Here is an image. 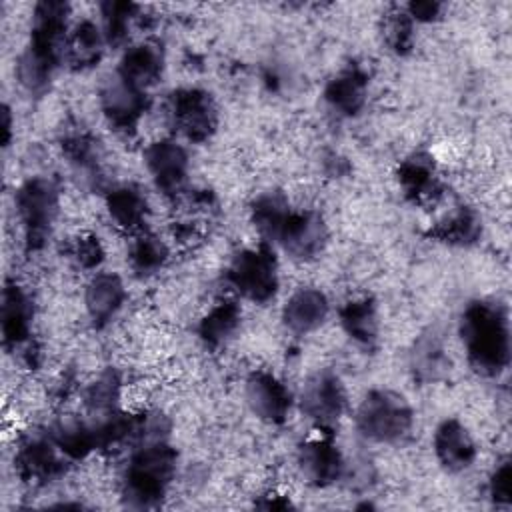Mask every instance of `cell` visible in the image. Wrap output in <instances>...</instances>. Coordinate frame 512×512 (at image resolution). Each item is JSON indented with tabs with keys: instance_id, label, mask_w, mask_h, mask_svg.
Segmentation results:
<instances>
[{
	"instance_id": "cell-24",
	"label": "cell",
	"mask_w": 512,
	"mask_h": 512,
	"mask_svg": "<svg viewBox=\"0 0 512 512\" xmlns=\"http://www.w3.org/2000/svg\"><path fill=\"white\" fill-rule=\"evenodd\" d=\"M398 182L404 194L416 202L434 200L442 192L436 166L428 154L416 152L408 156L398 168Z\"/></svg>"
},
{
	"instance_id": "cell-8",
	"label": "cell",
	"mask_w": 512,
	"mask_h": 512,
	"mask_svg": "<svg viewBox=\"0 0 512 512\" xmlns=\"http://www.w3.org/2000/svg\"><path fill=\"white\" fill-rule=\"evenodd\" d=\"M348 396L338 374L332 370L314 372L298 396L300 412L320 430H330L346 410Z\"/></svg>"
},
{
	"instance_id": "cell-7",
	"label": "cell",
	"mask_w": 512,
	"mask_h": 512,
	"mask_svg": "<svg viewBox=\"0 0 512 512\" xmlns=\"http://www.w3.org/2000/svg\"><path fill=\"white\" fill-rule=\"evenodd\" d=\"M168 118L188 142H206L218 126V110L212 96L200 88H180L168 98Z\"/></svg>"
},
{
	"instance_id": "cell-6",
	"label": "cell",
	"mask_w": 512,
	"mask_h": 512,
	"mask_svg": "<svg viewBox=\"0 0 512 512\" xmlns=\"http://www.w3.org/2000/svg\"><path fill=\"white\" fill-rule=\"evenodd\" d=\"M226 282L248 302H270L276 296L280 284L278 260L272 246L260 242L258 246L240 250L226 270Z\"/></svg>"
},
{
	"instance_id": "cell-4",
	"label": "cell",
	"mask_w": 512,
	"mask_h": 512,
	"mask_svg": "<svg viewBox=\"0 0 512 512\" xmlns=\"http://www.w3.org/2000/svg\"><path fill=\"white\" fill-rule=\"evenodd\" d=\"M354 424L358 434L370 442L398 444L414 428V410L402 394L374 388L360 400Z\"/></svg>"
},
{
	"instance_id": "cell-19",
	"label": "cell",
	"mask_w": 512,
	"mask_h": 512,
	"mask_svg": "<svg viewBox=\"0 0 512 512\" xmlns=\"http://www.w3.org/2000/svg\"><path fill=\"white\" fill-rule=\"evenodd\" d=\"M368 96V74L358 66L350 64L340 70L324 88V100L338 116L352 118L360 114Z\"/></svg>"
},
{
	"instance_id": "cell-1",
	"label": "cell",
	"mask_w": 512,
	"mask_h": 512,
	"mask_svg": "<svg viewBox=\"0 0 512 512\" xmlns=\"http://www.w3.org/2000/svg\"><path fill=\"white\" fill-rule=\"evenodd\" d=\"M70 6L58 0H42L32 12V30L26 50L16 62V76L32 96H42L66 58Z\"/></svg>"
},
{
	"instance_id": "cell-3",
	"label": "cell",
	"mask_w": 512,
	"mask_h": 512,
	"mask_svg": "<svg viewBox=\"0 0 512 512\" xmlns=\"http://www.w3.org/2000/svg\"><path fill=\"white\" fill-rule=\"evenodd\" d=\"M178 454L166 440L134 446L122 472V500L128 508L148 510L162 504L174 482Z\"/></svg>"
},
{
	"instance_id": "cell-20",
	"label": "cell",
	"mask_w": 512,
	"mask_h": 512,
	"mask_svg": "<svg viewBox=\"0 0 512 512\" xmlns=\"http://www.w3.org/2000/svg\"><path fill=\"white\" fill-rule=\"evenodd\" d=\"M52 442L68 460H82L88 454L100 450L98 424L90 418L66 416L56 420L48 430Z\"/></svg>"
},
{
	"instance_id": "cell-28",
	"label": "cell",
	"mask_w": 512,
	"mask_h": 512,
	"mask_svg": "<svg viewBox=\"0 0 512 512\" xmlns=\"http://www.w3.org/2000/svg\"><path fill=\"white\" fill-rule=\"evenodd\" d=\"M290 212L292 206L282 192H264L252 202L250 216L258 234L262 236V242L276 244L278 234Z\"/></svg>"
},
{
	"instance_id": "cell-16",
	"label": "cell",
	"mask_w": 512,
	"mask_h": 512,
	"mask_svg": "<svg viewBox=\"0 0 512 512\" xmlns=\"http://www.w3.org/2000/svg\"><path fill=\"white\" fill-rule=\"evenodd\" d=\"M124 300V282L114 272H96L86 284L84 306L94 328L108 326L124 306Z\"/></svg>"
},
{
	"instance_id": "cell-5",
	"label": "cell",
	"mask_w": 512,
	"mask_h": 512,
	"mask_svg": "<svg viewBox=\"0 0 512 512\" xmlns=\"http://www.w3.org/2000/svg\"><path fill=\"white\" fill-rule=\"evenodd\" d=\"M14 204L26 248L30 252L40 250L50 238L60 210L58 182L50 176H32L18 186Z\"/></svg>"
},
{
	"instance_id": "cell-34",
	"label": "cell",
	"mask_w": 512,
	"mask_h": 512,
	"mask_svg": "<svg viewBox=\"0 0 512 512\" xmlns=\"http://www.w3.org/2000/svg\"><path fill=\"white\" fill-rule=\"evenodd\" d=\"M386 40L390 48L404 54L412 48V20L406 12H396L386 22Z\"/></svg>"
},
{
	"instance_id": "cell-10",
	"label": "cell",
	"mask_w": 512,
	"mask_h": 512,
	"mask_svg": "<svg viewBox=\"0 0 512 512\" xmlns=\"http://www.w3.org/2000/svg\"><path fill=\"white\" fill-rule=\"evenodd\" d=\"M296 460L302 476L318 488L332 486L346 474L344 454L334 442L330 430H322L320 434L304 440L298 446Z\"/></svg>"
},
{
	"instance_id": "cell-36",
	"label": "cell",
	"mask_w": 512,
	"mask_h": 512,
	"mask_svg": "<svg viewBox=\"0 0 512 512\" xmlns=\"http://www.w3.org/2000/svg\"><path fill=\"white\" fill-rule=\"evenodd\" d=\"M74 256H76V262L86 268V270H92L96 266H100L102 258H104V250L98 242V238L94 236H84L76 242V248H74Z\"/></svg>"
},
{
	"instance_id": "cell-37",
	"label": "cell",
	"mask_w": 512,
	"mask_h": 512,
	"mask_svg": "<svg viewBox=\"0 0 512 512\" xmlns=\"http://www.w3.org/2000/svg\"><path fill=\"white\" fill-rule=\"evenodd\" d=\"M404 12L410 16V20L432 22L440 16L442 4H438V2H410Z\"/></svg>"
},
{
	"instance_id": "cell-13",
	"label": "cell",
	"mask_w": 512,
	"mask_h": 512,
	"mask_svg": "<svg viewBox=\"0 0 512 512\" xmlns=\"http://www.w3.org/2000/svg\"><path fill=\"white\" fill-rule=\"evenodd\" d=\"M64 458L48 432H32L18 444L16 468L24 480L44 484L64 472Z\"/></svg>"
},
{
	"instance_id": "cell-22",
	"label": "cell",
	"mask_w": 512,
	"mask_h": 512,
	"mask_svg": "<svg viewBox=\"0 0 512 512\" xmlns=\"http://www.w3.org/2000/svg\"><path fill=\"white\" fill-rule=\"evenodd\" d=\"M410 370L422 384H434L442 380L450 370V358L444 346V338L436 328L422 332L410 350Z\"/></svg>"
},
{
	"instance_id": "cell-31",
	"label": "cell",
	"mask_w": 512,
	"mask_h": 512,
	"mask_svg": "<svg viewBox=\"0 0 512 512\" xmlns=\"http://www.w3.org/2000/svg\"><path fill=\"white\" fill-rule=\"evenodd\" d=\"M64 154L78 174H82L92 186H98L100 172V148L88 134H72L64 140Z\"/></svg>"
},
{
	"instance_id": "cell-11",
	"label": "cell",
	"mask_w": 512,
	"mask_h": 512,
	"mask_svg": "<svg viewBox=\"0 0 512 512\" xmlns=\"http://www.w3.org/2000/svg\"><path fill=\"white\" fill-rule=\"evenodd\" d=\"M144 164L154 180V186L166 198H176L184 192L190 162L188 152L180 142L172 138H160L148 144L144 150Z\"/></svg>"
},
{
	"instance_id": "cell-35",
	"label": "cell",
	"mask_w": 512,
	"mask_h": 512,
	"mask_svg": "<svg viewBox=\"0 0 512 512\" xmlns=\"http://www.w3.org/2000/svg\"><path fill=\"white\" fill-rule=\"evenodd\" d=\"M510 482H512V466L510 460L504 458L490 474L488 494L494 504H510Z\"/></svg>"
},
{
	"instance_id": "cell-30",
	"label": "cell",
	"mask_w": 512,
	"mask_h": 512,
	"mask_svg": "<svg viewBox=\"0 0 512 512\" xmlns=\"http://www.w3.org/2000/svg\"><path fill=\"white\" fill-rule=\"evenodd\" d=\"M122 398V378L116 370H104L84 392V406L90 416H104L118 410Z\"/></svg>"
},
{
	"instance_id": "cell-2",
	"label": "cell",
	"mask_w": 512,
	"mask_h": 512,
	"mask_svg": "<svg viewBox=\"0 0 512 512\" xmlns=\"http://www.w3.org/2000/svg\"><path fill=\"white\" fill-rule=\"evenodd\" d=\"M460 338L468 364L482 376H500L510 364V322L500 302L474 300L460 316Z\"/></svg>"
},
{
	"instance_id": "cell-32",
	"label": "cell",
	"mask_w": 512,
	"mask_h": 512,
	"mask_svg": "<svg viewBox=\"0 0 512 512\" xmlns=\"http://www.w3.org/2000/svg\"><path fill=\"white\" fill-rule=\"evenodd\" d=\"M480 234H482V220L468 206H460L452 216H448V220H444L432 230V236L456 246L474 244L480 238Z\"/></svg>"
},
{
	"instance_id": "cell-21",
	"label": "cell",
	"mask_w": 512,
	"mask_h": 512,
	"mask_svg": "<svg viewBox=\"0 0 512 512\" xmlns=\"http://www.w3.org/2000/svg\"><path fill=\"white\" fill-rule=\"evenodd\" d=\"M106 210L116 228L134 236L146 232L150 208L144 192L136 184H122L110 188L106 192Z\"/></svg>"
},
{
	"instance_id": "cell-38",
	"label": "cell",
	"mask_w": 512,
	"mask_h": 512,
	"mask_svg": "<svg viewBox=\"0 0 512 512\" xmlns=\"http://www.w3.org/2000/svg\"><path fill=\"white\" fill-rule=\"evenodd\" d=\"M10 138H12V118H10V108L4 106L2 108V142H4V146L10 144Z\"/></svg>"
},
{
	"instance_id": "cell-18",
	"label": "cell",
	"mask_w": 512,
	"mask_h": 512,
	"mask_svg": "<svg viewBox=\"0 0 512 512\" xmlns=\"http://www.w3.org/2000/svg\"><path fill=\"white\" fill-rule=\"evenodd\" d=\"M330 314L328 296L314 286L292 292L282 308V322L294 334H310L318 330Z\"/></svg>"
},
{
	"instance_id": "cell-26",
	"label": "cell",
	"mask_w": 512,
	"mask_h": 512,
	"mask_svg": "<svg viewBox=\"0 0 512 512\" xmlns=\"http://www.w3.org/2000/svg\"><path fill=\"white\" fill-rule=\"evenodd\" d=\"M106 40L102 28L92 20H82L74 26L66 42V60L76 70L92 68L100 62Z\"/></svg>"
},
{
	"instance_id": "cell-15",
	"label": "cell",
	"mask_w": 512,
	"mask_h": 512,
	"mask_svg": "<svg viewBox=\"0 0 512 512\" xmlns=\"http://www.w3.org/2000/svg\"><path fill=\"white\" fill-rule=\"evenodd\" d=\"M32 318L34 304L30 294L16 280H8L2 288L0 304V330L6 348H18L28 340Z\"/></svg>"
},
{
	"instance_id": "cell-27",
	"label": "cell",
	"mask_w": 512,
	"mask_h": 512,
	"mask_svg": "<svg viewBox=\"0 0 512 512\" xmlns=\"http://www.w3.org/2000/svg\"><path fill=\"white\" fill-rule=\"evenodd\" d=\"M240 320L242 312L234 300L218 302L198 322V338L204 342L206 348L216 350L234 336V332L240 326Z\"/></svg>"
},
{
	"instance_id": "cell-17",
	"label": "cell",
	"mask_w": 512,
	"mask_h": 512,
	"mask_svg": "<svg viewBox=\"0 0 512 512\" xmlns=\"http://www.w3.org/2000/svg\"><path fill=\"white\" fill-rule=\"evenodd\" d=\"M436 460L448 472H462L476 460V444L466 426L456 418L442 420L432 438Z\"/></svg>"
},
{
	"instance_id": "cell-33",
	"label": "cell",
	"mask_w": 512,
	"mask_h": 512,
	"mask_svg": "<svg viewBox=\"0 0 512 512\" xmlns=\"http://www.w3.org/2000/svg\"><path fill=\"white\" fill-rule=\"evenodd\" d=\"M138 6L132 2H118L108 0L100 4V16H102V34L106 40V46L118 48L128 42L130 24L136 18Z\"/></svg>"
},
{
	"instance_id": "cell-23",
	"label": "cell",
	"mask_w": 512,
	"mask_h": 512,
	"mask_svg": "<svg viewBox=\"0 0 512 512\" xmlns=\"http://www.w3.org/2000/svg\"><path fill=\"white\" fill-rule=\"evenodd\" d=\"M162 70H164L162 50L150 42L128 46L116 68V72L124 80L132 82L142 90H148L150 86H154L160 80Z\"/></svg>"
},
{
	"instance_id": "cell-9",
	"label": "cell",
	"mask_w": 512,
	"mask_h": 512,
	"mask_svg": "<svg viewBox=\"0 0 512 512\" xmlns=\"http://www.w3.org/2000/svg\"><path fill=\"white\" fill-rule=\"evenodd\" d=\"M100 108L116 132L130 134L148 110V90L134 86L114 72L100 88Z\"/></svg>"
},
{
	"instance_id": "cell-29",
	"label": "cell",
	"mask_w": 512,
	"mask_h": 512,
	"mask_svg": "<svg viewBox=\"0 0 512 512\" xmlns=\"http://www.w3.org/2000/svg\"><path fill=\"white\" fill-rule=\"evenodd\" d=\"M168 254L170 252L164 240L146 230L134 236V242L128 250V262L138 276H152L164 268Z\"/></svg>"
},
{
	"instance_id": "cell-25",
	"label": "cell",
	"mask_w": 512,
	"mask_h": 512,
	"mask_svg": "<svg viewBox=\"0 0 512 512\" xmlns=\"http://www.w3.org/2000/svg\"><path fill=\"white\" fill-rule=\"evenodd\" d=\"M342 330L358 346L370 350L378 342V312L376 304L368 298L350 300L340 308Z\"/></svg>"
},
{
	"instance_id": "cell-14",
	"label": "cell",
	"mask_w": 512,
	"mask_h": 512,
	"mask_svg": "<svg viewBox=\"0 0 512 512\" xmlns=\"http://www.w3.org/2000/svg\"><path fill=\"white\" fill-rule=\"evenodd\" d=\"M246 402L260 420L268 424H284L290 408L292 394L286 384L272 372L256 370L246 380Z\"/></svg>"
},
{
	"instance_id": "cell-12",
	"label": "cell",
	"mask_w": 512,
	"mask_h": 512,
	"mask_svg": "<svg viewBox=\"0 0 512 512\" xmlns=\"http://www.w3.org/2000/svg\"><path fill=\"white\" fill-rule=\"evenodd\" d=\"M328 242V226L324 218L314 210H294L288 214L276 246H280L290 258L308 262L320 256Z\"/></svg>"
}]
</instances>
